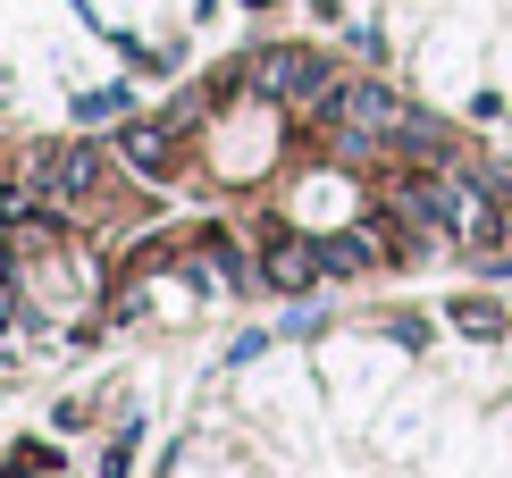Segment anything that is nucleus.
<instances>
[{"label": "nucleus", "mask_w": 512, "mask_h": 478, "mask_svg": "<svg viewBox=\"0 0 512 478\" xmlns=\"http://www.w3.org/2000/svg\"><path fill=\"white\" fill-rule=\"evenodd\" d=\"M261 93H286V101H328V59L319 51H261Z\"/></svg>", "instance_id": "obj_1"}, {"label": "nucleus", "mask_w": 512, "mask_h": 478, "mask_svg": "<svg viewBox=\"0 0 512 478\" xmlns=\"http://www.w3.org/2000/svg\"><path fill=\"white\" fill-rule=\"evenodd\" d=\"M403 219H420V227H471V210H462V185L454 177H403Z\"/></svg>", "instance_id": "obj_2"}, {"label": "nucleus", "mask_w": 512, "mask_h": 478, "mask_svg": "<svg viewBox=\"0 0 512 478\" xmlns=\"http://www.w3.org/2000/svg\"><path fill=\"white\" fill-rule=\"evenodd\" d=\"M328 277V252H319V235H294V244H277L269 252V286L277 294H303V286H319Z\"/></svg>", "instance_id": "obj_3"}, {"label": "nucleus", "mask_w": 512, "mask_h": 478, "mask_svg": "<svg viewBox=\"0 0 512 478\" xmlns=\"http://www.w3.org/2000/svg\"><path fill=\"white\" fill-rule=\"evenodd\" d=\"M42 185H51V193H76V185H93V168H101V151L93 143H68V151H42Z\"/></svg>", "instance_id": "obj_4"}, {"label": "nucleus", "mask_w": 512, "mask_h": 478, "mask_svg": "<svg viewBox=\"0 0 512 478\" xmlns=\"http://www.w3.org/2000/svg\"><path fill=\"white\" fill-rule=\"evenodd\" d=\"M118 160H126V168H143V177H160V168H168V135H152V126H135V135L118 143Z\"/></svg>", "instance_id": "obj_5"}, {"label": "nucleus", "mask_w": 512, "mask_h": 478, "mask_svg": "<svg viewBox=\"0 0 512 478\" xmlns=\"http://www.w3.org/2000/svg\"><path fill=\"white\" fill-rule=\"evenodd\" d=\"M454 328L462 336H471V328L487 336V328H504V311H496V302H454Z\"/></svg>", "instance_id": "obj_6"}, {"label": "nucleus", "mask_w": 512, "mask_h": 478, "mask_svg": "<svg viewBox=\"0 0 512 478\" xmlns=\"http://www.w3.org/2000/svg\"><path fill=\"white\" fill-rule=\"evenodd\" d=\"M17 311V269H9V252H0V319Z\"/></svg>", "instance_id": "obj_7"}, {"label": "nucleus", "mask_w": 512, "mask_h": 478, "mask_svg": "<svg viewBox=\"0 0 512 478\" xmlns=\"http://www.w3.org/2000/svg\"><path fill=\"white\" fill-rule=\"evenodd\" d=\"M487 202H512V168H496V177H487Z\"/></svg>", "instance_id": "obj_8"}]
</instances>
